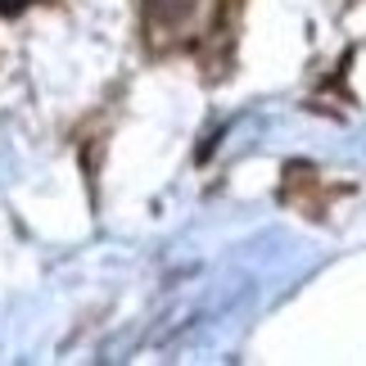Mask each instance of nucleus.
<instances>
[{
    "label": "nucleus",
    "instance_id": "nucleus-2",
    "mask_svg": "<svg viewBox=\"0 0 366 366\" xmlns=\"http://www.w3.org/2000/svg\"><path fill=\"white\" fill-rule=\"evenodd\" d=\"M27 0H0V9H23Z\"/></svg>",
    "mask_w": 366,
    "mask_h": 366
},
{
    "label": "nucleus",
    "instance_id": "nucleus-1",
    "mask_svg": "<svg viewBox=\"0 0 366 366\" xmlns=\"http://www.w3.org/2000/svg\"><path fill=\"white\" fill-rule=\"evenodd\" d=\"M199 0H149V27H177L190 19Z\"/></svg>",
    "mask_w": 366,
    "mask_h": 366
}]
</instances>
